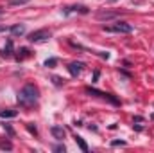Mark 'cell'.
Listing matches in <instances>:
<instances>
[{"mask_svg": "<svg viewBox=\"0 0 154 153\" xmlns=\"http://www.w3.org/2000/svg\"><path fill=\"white\" fill-rule=\"evenodd\" d=\"M50 133L54 135V139L63 141V139H65V135H66V130H65L63 126H52V128H50Z\"/></svg>", "mask_w": 154, "mask_h": 153, "instance_id": "52a82bcc", "label": "cell"}, {"mask_svg": "<svg viewBox=\"0 0 154 153\" xmlns=\"http://www.w3.org/2000/svg\"><path fill=\"white\" fill-rule=\"evenodd\" d=\"M29 56H31V50H29L27 47H22V49L18 50V54H16V60H18V61H23V60L29 58Z\"/></svg>", "mask_w": 154, "mask_h": 153, "instance_id": "8fae6325", "label": "cell"}, {"mask_svg": "<svg viewBox=\"0 0 154 153\" xmlns=\"http://www.w3.org/2000/svg\"><path fill=\"white\" fill-rule=\"evenodd\" d=\"M4 130L7 132V135H9V137H14V130H13V126H11V124H4Z\"/></svg>", "mask_w": 154, "mask_h": 153, "instance_id": "ac0fdd59", "label": "cell"}, {"mask_svg": "<svg viewBox=\"0 0 154 153\" xmlns=\"http://www.w3.org/2000/svg\"><path fill=\"white\" fill-rule=\"evenodd\" d=\"M9 31H11L13 36H22V34H25V25L23 24H16V25L9 27Z\"/></svg>", "mask_w": 154, "mask_h": 153, "instance_id": "30bf717a", "label": "cell"}, {"mask_svg": "<svg viewBox=\"0 0 154 153\" xmlns=\"http://www.w3.org/2000/svg\"><path fill=\"white\" fill-rule=\"evenodd\" d=\"M61 13L65 15V16H68L70 13H81V15H88L90 13V9L86 7V5H68V7H63L61 9Z\"/></svg>", "mask_w": 154, "mask_h": 153, "instance_id": "5b68a950", "label": "cell"}, {"mask_svg": "<svg viewBox=\"0 0 154 153\" xmlns=\"http://www.w3.org/2000/svg\"><path fill=\"white\" fill-rule=\"evenodd\" d=\"M116 16H118L116 11H99V13H97V18H99V20H113Z\"/></svg>", "mask_w": 154, "mask_h": 153, "instance_id": "9c48e42d", "label": "cell"}, {"mask_svg": "<svg viewBox=\"0 0 154 153\" xmlns=\"http://www.w3.org/2000/svg\"><path fill=\"white\" fill-rule=\"evenodd\" d=\"M50 79L54 81V85H56V86H63V85H65V79H63V77H59V76H52Z\"/></svg>", "mask_w": 154, "mask_h": 153, "instance_id": "2e32d148", "label": "cell"}, {"mask_svg": "<svg viewBox=\"0 0 154 153\" xmlns=\"http://www.w3.org/2000/svg\"><path fill=\"white\" fill-rule=\"evenodd\" d=\"M84 92H86V94H90V96H95V97L106 99V101H109V103H111V105H115V106L120 105V101H118L116 97H113L111 94H108V92H102V90H97V88H91V86H86V88H84Z\"/></svg>", "mask_w": 154, "mask_h": 153, "instance_id": "7a4b0ae2", "label": "cell"}, {"mask_svg": "<svg viewBox=\"0 0 154 153\" xmlns=\"http://www.w3.org/2000/svg\"><path fill=\"white\" fill-rule=\"evenodd\" d=\"M84 63L82 61H72V63H68V72H70V76H74V77H77V76H81V72L84 70Z\"/></svg>", "mask_w": 154, "mask_h": 153, "instance_id": "8992f818", "label": "cell"}, {"mask_svg": "<svg viewBox=\"0 0 154 153\" xmlns=\"http://www.w3.org/2000/svg\"><path fill=\"white\" fill-rule=\"evenodd\" d=\"M25 128H27V132H29L31 135H34V137L38 135V128H36L32 122H27V124H25Z\"/></svg>", "mask_w": 154, "mask_h": 153, "instance_id": "5bb4252c", "label": "cell"}, {"mask_svg": "<svg viewBox=\"0 0 154 153\" xmlns=\"http://www.w3.org/2000/svg\"><path fill=\"white\" fill-rule=\"evenodd\" d=\"M108 4H115V2H118V0H106Z\"/></svg>", "mask_w": 154, "mask_h": 153, "instance_id": "603a6c76", "label": "cell"}, {"mask_svg": "<svg viewBox=\"0 0 154 153\" xmlns=\"http://www.w3.org/2000/svg\"><path fill=\"white\" fill-rule=\"evenodd\" d=\"M56 65H57V58H48V60H45V67L52 69V67H56Z\"/></svg>", "mask_w": 154, "mask_h": 153, "instance_id": "9a60e30c", "label": "cell"}, {"mask_svg": "<svg viewBox=\"0 0 154 153\" xmlns=\"http://www.w3.org/2000/svg\"><path fill=\"white\" fill-rule=\"evenodd\" d=\"M97 79H99V70H95V72H93V83H95Z\"/></svg>", "mask_w": 154, "mask_h": 153, "instance_id": "7402d4cb", "label": "cell"}, {"mask_svg": "<svg viewBox=\"0 0 154 153\" xmlns=\"http://www.w3.org/2000/svg\"><path fill=\"white\" fill-rule=\"evenodd\" d=\"M14 54V45H13V40H7L5 41V47L2 49V56L4 58H11Z\"/></svg>", "mask_w": 154, "mask_h": 153, "instance_id": "ba28073f", "label": "cell"}, {"mask_svg": "<svg viewBox=\"0 0 154 153\" xmlns=\"http://www.w3.org/2000/svg\"><path fill=\"white\" fill-rule=\"evenodd\" d=\"M54 151H57V153H65V146H63V144H57V146H54Z\"/></svg>", "mask_w": 154, "mask_h": 153, "instance_id": "ffe728a7", "label": "cell"}, {"mask_svg": "<svg viewBox=\"0 0 154 153\" xmlns=\"http://www.w3.org/2000/svg\"><path fill=\"white\" fill-rule=\"evenodd\" d=\"M18 112L16 110H0V117L2 119H13V117H16Z\"/></svg>", "mask_w": 154, "mask_h": 153, "instance_id": "7c38bea8", "label": "cell"}, {"mask_svg": "<svg viewBox=\"0 0 154 153\" xmlns=\"http://www.w3.org/2000/svg\"><path fill=\"white\" fill-rule=\"evenodd\" d=\"M0 150H7V151H11V150H13V144H11V142H2V144H0Z\"/></svg>", "mask_w": 154, "mask_h": 153, "instance_id": "d6986e66", "label": "cell"}, {"mask_svg": "<svg viewBox=\"0 0 154 153\" xmlns=\"http://www.w3.org/2000/svg\"><path fill=\"white\" fill-rule=\"evenodd\" d=\"M104 31H106V33H120V34H129V33H133V25H131V24H127V22H115L113 25L104 27Z\"/></svg>", "mask_w": 154, "mask_h": 153, "instance_id": "3957f363", "label": "cell"}, {"mask_svg": "<svg viewBox=\"0 0 154 153\" xmlns=\"http://www.w3.org/2000/svg\"><path fill=\"white\" fill-rule=\"evenodd\" d=\"M74 139H75L77 146H79V148H81V151L88 153V144H86V142H84V139H82V137H79V135H75V137H74Z\"/></svg>", "mask_w": 154, "mask_h": 153, "instance_id": "4fadbf2b", "label": "cell"}, {"mask_svg": "<svg viewBox=\"0 0 154 153\" xmlns=\"http://www.w3.org/2000/svg\"><path fill=\"white\" fill-rule=\"evenodd\" d=\"M27 2H31V0H9L7 4H9V5H23V4H27Z\"/></svg>", "mask_w": 154, "mask_h": 153, "instance_id": "e0dca14e", "label": "cell"}, {"mask_svg": "<svg viewBox=\"0 0 154 153\" xmlns=\"http://www.w3.org/2000/svg\"><path fill=\"white\" fill-rule=\"evenodd\" d=\"M111 146H125V141H113Z\"/></svg>", "mask_w": 154, "mask_h": 153, "instance_id": "44dd1931", "label": "cell"}, {"mask_svg": "<svg viewBox=\"0 0 154 153\" xmlns=\"http://www.w3.org/2000/svg\"><path fill=\"white\" fill-rule=\"evenodd\" d=\"M39 99V90L36 85L32 83H27L20 92H18V103L25 108H31L36 101Z\"/></svg>", "mask_w": 154, "mask_h": 153, "instance_id": "6da1fadb", "label": "cell"}, {"mask_svg": "<svg viewBox=\"0 0 154 153\" xmlns=\"http://www.w3.org/2000/svg\"><path fill=\"white\" fill-rule=\"evenodd\" d=\"M0 16H2V9H0Z\"/></svg>", "mask_w": 154, "mask_h": 153, "instance_id": "cb8c5ba5", "label": "cell"}, {"mask_svg": "<svg viewBox=\"0 0 154 153\" xmlns=\"http://www.w3.org/2000/svg\"><path fill=\"white\" fill-rule=\"evenodd\" d=\"M52 36V33L48 31V29H38V31H32L27 40L31 41V43H41V41H47V40H50Z\"/></svg>", "mask_w": 154, "mask_h": 153, "instance_id": "277c9868", "label": "cell"}]
</instances>
